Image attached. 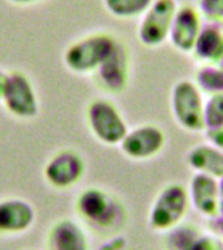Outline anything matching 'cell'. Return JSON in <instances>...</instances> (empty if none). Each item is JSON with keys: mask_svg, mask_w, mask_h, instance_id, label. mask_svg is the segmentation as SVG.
Instances as JSON below:
<instances>
[{"mask_svg": "<svg viewBox=\"0 0 223 250\" xmlns=\"http://www.w3.org/2000/svg\"><path fill=\"white\" fill-rule=\"evenodd\" d=\"M167 142L166 133L156 124H141L129 129L119 147L128 159L146 162L163 151Z\"/></svg>", "mask_w": 223, "mask_h": 250, "instance_id": "cell-8", "label": "cell"}, {"mask_svg": "<svg viewBox=\"0 0 223 250\" xmlns=\"http://www.w3.org/2000/svg\"><path fill=\"white\" fill-rule=\"evenodd\" d=\"M76 211L99 234H115L127 224L128 212L120 199L101 188H88L76 201Z\"/></svg>", "mask_w": 223, "mask_h": 250, "instance_id": "cell-1", "label": "cell"}, {"mask_svg": "<svg viewBox=\"0 0 223 250\" xmlns=\"http://www.w3.org/2000/svg\"><path fill=\"white\" fill-rule=\"evenodd\" d=\"M205 137H206L207 142H210L211 145H214L223 151V128L218 129V130L205 132Z\"/></svg>", "mask_w": 223, "mask_h": 250, "instance_id": "cell-23", "label": "cell"}, {"mask_svg": "<svg viewBox=\"0 0 223 250\" xmlns=\"http://www.w3.org/2000/svg\"><path fill=\"white\" fill-rule=\"evenodd\" d=\"M210 232L214 233L217 237H219L223 242V216L219 215L218 218L210 220Z\"/></svg>", "mask_w": 223, "mask_h": 250, "instance_id": "cell-24", "label": "cell"}, {"mask_svg": "<svg viewBox=\"0 0 223 250\" xmlns=\"http://www.w3.org/2000/svg\"><path fill=\"white\" fill-rule=\"evenodd\" d=\"M5 108L17 117L30 119L37 116L39 111L38 98L26 74L22 72H12L7 76L3 90Z\"/></svg>", "mask_w": 223, "mask_h": 250, "instance_id": "cell-9", "label": "cell"}, {"mask_svg": "<svg viewBox=\"0 0 223 250\" xmlns=\"http://www.w3.org/2000/svg\"><path fill=\"white\" fill-rule=\"evenodd\" d=\"M48 250H90L81 226L69 219L59 220L48 233Z\"/></svg>", "mask_w": 223, "mask_h": 250, "instance_id": "cell-16", "label": "cell"}, {"mask_svg": "<svg viewBox=\"0 0 223 250\" xmlns=\"http://www.w3.org/2000/svg\"><path fill=\"white\" fill-rule=\"evenodd\" d=\"M86 120L93 136L107 146L120 145L129 130L120 109L105 98L90 102L86 108Z\"/></svg>", "mask_w": 223, "mask_h": 250, "instance_id": "cell-5", "label": "cell"}, {"mask_svg": "<svg viewBox=\"0 0 223 250\" xmlns=\"http://www.w3.org/2000/svg\"><path fill=\"white\" fill-rule=\"evenodd\" d=\"M12 3L15 4H33V3H38L41 0H11Z\"/></svg>", "mask_w": 223, "mask_h": 250, "instance_id": "cell-27", "label": "cell"}, {"mask_svg": "<svg viewBox=\"0 0 223 250\" xmlns=\"http://www.w3.org/2000/svg\"><path fill=\"white\" fill-rule=\"evenodd\" d=\"M192 55L201 64H217L223 55V23L203 21Z\"/></svg>", "mask_w": 223, "mask_h": 250, "instance_id": "cell-15", "label": "cell"}, {"mask_svg": "<svg viewBox=\"0 0 223 250\" xmlns=\"http://www.w3.org/2000/svg\"><path fill=\"white\" fill-rule=\"evenodd\" d=\"M219 193H221V202H219V215L223 216V177L219 179Z\"/></svg>", "mask_w": 223, "mask_h": 250, "instance_id": "cell-25", "label": "cell"}, {"mask_svg": "<svg viewBox=\"0 0 223 250\" xmlns=\"http://www.w3.org/2000/svg\"><path fill=\"white\" fill-rule=\"evenodd\" d=\"M191 208V201L185 185L170 183L164 185L153 201L149 210V227L156 232L167 233L183 223Z\"/></svg>", "mask_w": 223, "mask_h": 250, "instance_id": "cell-2", "label": "cell"}, {"mask_svg": "<svg viewBox=\"0 0 223 250\" xmlns=\"http://www.w3.org/2000/svg\"><path fill=\"white\" fill-rule=\"evenodd\" d=\"M203 94L192 80H180L172 86L170 108L174 120L185 132H205Z\"/></svg>", "mask_w": 223, "mask_h": 250, "instance_id": "cell-4", "label": "cell"}, {"mask_svg": "<svg viewBox=\"0 0 223 250\" xmlns=\"http://www.w3.org/2000/svg\"><path fill=\"white\" fill-rule=\"evenodd\" d=\"M187 189L191 207H193L195 211L209 220L218 218L221 202L219 180L201 173H195Z\"/></svg>", "mask_w": 223, "mask_h": 250, "instance_id": "cell-12", "label": "cell"}, {"mask_svg": "<svg viewBox=\"0 0 223 250\" xmlns=\"http://www.w3.org/2000/svg\"><path fill=\"white\" fill-rule=\"evenodd\" d=\"M202 25V16L200 15L196 5L181 4L178 7L172 21L168 41L176 51L181 54H192Z\"/></svg>", "mask_w": 223, "mask_h": 250, "instance_id": "cell-10", "label": "cell"}, {"mask_svg": "<svg viewBox=\"0 0 223 250\" xmlns=\"http://www.w3.org/2000/svg\"><path fill=\"white\" fill-rule=\"evenodd\" d=\"M154 0H103L109 13L117 19H136L148 11Z\"/></svg>", "mask_w": 223, "mask_h": 250, "instance_id": "cell-18", "label": "cell"}, {"mask_svg": "<svg viewBox=\"0 0 223 250\" xmlns=\"http://www.w3.org/2000/svg\"><path fill=\"white\" fill-rule=\"evenodd\" d=\"M196 8L203 21L223 23V0H197Z\"/></svg>", "mask_w": 223, "mask_h": 250, "instance_id": "cell-21", "label": "cell"}, {"mask_svg": "<svg viewBox=\"0 0 223 250\" xmlns=\"http://www.w3.org/2000/svg\"><path fill=\"white\" fill-rule=\"evenodd\" d=\"M187 250H223V242L214 233L209 232H201L197 237L193 240Z\"/></svg>", "mask_w": 223, "mask_h": 250, "instance_id": "cell-22", "label": "cell"}, {"mask_svg": "<svg viewBox=\"0 0 223 250\" xmlns=\"http://www.w3.org/2000/svg\"><path fill=\"white\" fill-rule=\"evenodd\" d=\"M178 7L176 0H154L148 11L141 16L137 37L145 47L156 48L168 41Z\"/></svg>", "mask_w": 223, "mask_h": 250, "instance_id": "cell-6", "label": "cell"}, {"mask_svg": "<svg viewBox=\"0 0 223 250\" xmlns=\"http://www.w3.org/2000/svg\"><path fill=\"white\" fill-rule=\"evenodd\" d=\"M217 64H218V65L221 66V68H223V55H222V58L219 59V62H217Z\"/></svg>", "mask_w": 223, "mask_h": 250, "instance_id": "cell-28", "label": "cell"}, {"mask_svg": "<svg viewBox=\"0 0 223 250\" xmlns=\"http://www.w3.org/2000/svg\"><path fill=\"white\" fill-rule=\"evenodd\" d=\"M132 56L131 50L123 41L117 39L116 46L107 56L101 66L95 70L94 78L103 91L110 94H121L128 87L131 80Z\"/></svg>", "mask_w": 223, "mask_h": 250, "instance_id": "cell-7", "label": "cell"}, {"mask_svg": "<svg viewBox=\"0 0 223 250\" xmlns=\"http://www.w3.org/2000/svg\"><path fill=\"white\" fill-rule=\"evenodd\" d=\"M201 232L202 230L195 224L181 223L180 226L175 227L174 229L166 233V250H187Z\"/></svg>", "mask_w": 223, "mask_h": 250, "instance_id": "cell-19", "label": "cell"}, {"mask_svg": "<svg viewBox=\"0 0 223 250\" xmlns=\"http://www.w3.org/2000/svg\"><path fill=\"white\" fill-rule=\"evenodd\" d=\"M117 38L110 33H93L73 42L64 54V62L78 74L95 73L116 46Z\"/></svg>", "mask_w": 223, "mask_h": 250, "instance_id": "cell-3", "label": "cell"}, {"mask_svg": "<svg viewBox=\"0 0 223 250\" xmlns=\"http://www.w3.org/2000/svg\"><path fill=\"white\" fill-rule=\"evenodd\" d=\"M192 81L206 97L223 94V68L218 64H200Z\"/></svg>", "mask_w": 223, "mask_h": 250, "instance_id": "cell-17", "label": "cell"}, {"mask_svg": "<svg viewBox=\"0 0 223 250\" xmlns=\"http://www.w3.org/2000/svg\"><path fill=\"white\" fill-rule=\"evenodd\" d=\"M7 76L8 74L3 73V72L0 70V99L3 97V90L4 86H5V81H7Z\"/></svg>", "mask_w": 223, "mask_h": 250, "instance_id": "cell-26", "label": "cell"}, {"mask_svg": "<svg viewBox=\"0 0 223 250\" xmlns=\"http://www.w3.org/2000/svg\"><path fill=\"white\" fill-rule=\"evenodd\" d=\"M185 162L195 173L210 176L217 180L223 177V151L207 141L189 148Z\"/></svg>", "mask_w": 223, "mask_h": 250, "instance_id": "cell-14", "label": "cell"}, {"mask_svg": "<svg viewBox=\"0 0 223 250\" xmlns=\"http://www.w3.org/2000/svg\"><path fill=\"white\" fill-rule=\"evenodd\" d=\"M34 219V208L23 199L9 198L0 202V233L25 232L33 226Z\"/></svg>", "mask_w": 223, "mask_h": 250, "instance_id": "cell-13", "label": "cell"}, {"mask_svg": "<svg viewBox=\"0 0 223 250\" xmlns=\"http://www.w3.org/2000/svg\"><path fill=\"white\" fill-rule=\"evenodd\" d=\"M85 162L78 152L63 150L54 155L45 168V177L52 187L68 189L82 179L85 173Z\"/></svg>", "mask_w": 223, "mask_h": 250, "instance_id": "cell-11", "label": "cell"}, {"mask_svg": "<svg viewBox=\"0 0 223 250\" xmlns=\"http://www.w3.org/2000/svg\"><path fill=\"white\" fill-rule=\"evenodd\" d=\"M203 125H205V132L223 128V94L211 95L205 99Z\"/></svg>", "mask_w": 223, "mask_h": 250, "instance_id": "cell-20", "label": "cell"}]
</instances>
